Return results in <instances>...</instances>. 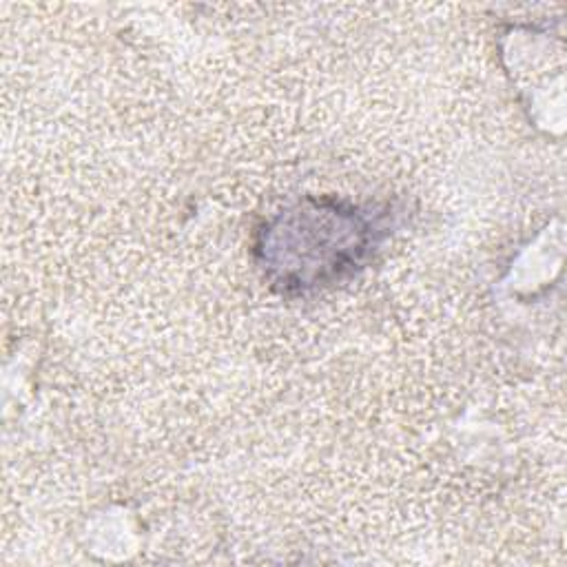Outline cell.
I'll return each mask as SVG.
<instances>
[{"label":"cell","mask_w":567,"mask_h":567,"mask_svg":"<svg viewBox=\"0 0 567 567\" xmlns=\"http://www.w3.org/2000/svg\"><path fill=\"white\" fill-rule=\"evenodd\" d=\"M288 235L299 237V248H288V252H301L284 266L286 286L306 288L328 277L339 275L346 268L359 264L363 252L372 244L370 219H365L357 208H312L297 210L292 221L286 224Z\"/></svg>","instance_id":"6da1fadb"}]
</instances>
